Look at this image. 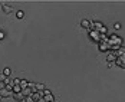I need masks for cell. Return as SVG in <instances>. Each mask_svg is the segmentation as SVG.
Returning a JSON list of instances; mask_svg holds the SVG:
<instances>
[{"label": "cell", "mask_w": 125, "mask_h": 102, "mask_svg": "<svg viewBox=\"0 0 125 102\" xmlns=\"http://www.w3.org/2000/svg\"><path fill=\"white\" fill-rule=\"evenodd\" d=\"M114 65H116V66H119V68H125V53L118 55L116 59H115V62H114Z\"/></svg>", "instance_id": "cell-1"}, {"label": "cell", "mask_w": 125, "mask_h": 102, "mask_svg": "<svg viewBox=\"0 0 125 102\" xmlns=\"http://www.w3.org/2000/svg\"><path fill=\"white\" fill-rule=\"evenodd\" d=\"M89 38L92 40H95V42H98V43L101 42V35H99V32H96V30H91L89 32Z\"/></svg>", "instance_id": "cell-2"}, {"label": "cell", "mask_w": 125, "mask_h": 102, "mask_svg": "<svg viewBox=\"0 0 125 102\" xmlns=\"http://www.w3.org/2000/svg\"><path fill=\"white\" fill-rule=\"evenodd\" d=\"M99 51L101 52H108V51H111V46L108 45V42H99Z\"/></svg>", "instance_id": "cell-3"}, {"label": "cell", "mask_w": 125, "mask_h": 102, "mask_svg": "<svg viewBox=\"0 0 125 102\" xmlns=\"http://www.w3.org/2000/svg\"><path fill=\"white\" fill-rule=\"evenodd\" d=\"M102 23L101 22H91V27H94V30H96V32H99V29L102 27Z\"/></svg>", "instance_id": "cell-4"}, {"label": "cell", "mask_w": 125, "mask_h": 102, "mask_svg": "<svg viewBox=\"0 0 125 102\" xmlns=\"http://www.w3.org/2000/svg\"><path fill=\"white\" fill-rule=\"evenodd\" d=\"M115 59H116L115 53H106V61H108V63H112V62H115Z\"/></svg>", "instance_id": "cell-5"}, {"label": "cell", "mask_w": 125, "mask_h": 102, "mask_svg": "<svg viewBox=\"0 0 125 102\" xmlns=\"http://www.w3.org/2000/svg\"><path fill=\"white\" fill-rule=\"evenodd\" d=\"M10 95H12V92H10V91H7L6 88L0 91V96H1V98H7V96H10Z\"/></svg>", "instance_id": "cell-6"}, {"label": "cell", "mask_w": 125, "mask_h": 102, "mask_svg": "<svg viewBox=\"0 0 125 102\" xmlns=\"http://www.w3.org/2000/svg\"><path fill=\"white\" fill-rule=\"evenodd\" d=\"M81 26L85 27V29H89V27H91V22L86 20V19H82V20H81Z\"/></svg>", "instance_id": "cell-7"}, {"label": "cell", "mask_w": 125, "mask_h": 102, "mask_svg": "<svg viewBox=\"0 0 125 102\" xmlns=\"http://www.w3.org/2000/svg\"><path fill=\"white\" fill-rule=\"evenodd\" d=\"M19 86H20L22 89H26V88L29 86V82H27L26 79H20V83H19Z\"/></svg>", "instance_id": "cell-8"}, {"label": "cell", "mask_w": 125, "mask_h": 102, "mask_svg": "<svg viewBox=\"0 0 125 102\" xmlns=\"http://www.w3.org/2000/svg\"><path fill=\"white\" fill-rule=\"evenodd\" d=\"M13 98H14L16 101H25V96L22 95V92H20V93H13Z\"/></svg>", "instance_id": "cell-9"}, {"label": "cell", "mask_w": 125, "mask_h": 102, "mask_svg": "<svg viewBox=\"0 0 125 102\" xmlns=\"http://www.w3.org/2000/svg\"><path fill=\"white\" fill-rule=\"evenodd\" d=\"M12 7H10V6H6V4H3V12L4 13H12Z\"/></svg>", "instance_id": "cell-10"}, {"label": "cell", "mask_w": 125, "mask_h": 102, "mask_svg": "<svg viewBox=\"0 0 125 102\" xmlns=\"http://www.w3.org/2000/svg\"><path fill=\"white\" fill-rule=\"evenodd\" d=\"M36 89L45 91V85H43V83H36V85H35V91H36Z\"/></svg>", "instance_id": "cell-11"}, {"label": "cell", "mask_w": 125, "mask_h": 102, "mask_svg": "<svg viewBox=\"0 0 125 102\" xmlns=\"http://www.w3.org/2000/svg\"><path fill=\"white\" fill-rule=\"evenodd\" d=\"M10 72H12V71H10V68H4L3 75H4V76H9V75H10Z\"/></svg>", "instance_id": "cell-12"}, {"label": "cell", "mask_w": 125, "mask_h": 102, "mask_svg": "<svg viewBox=\"0 0 125 102\" xmlns=\"http://www.w3.org/2000/svg\"><path fill=\"white\" fill-rule=\"evenodd\" d=\"M16 16H17V19H22V17L25 16V14H23V12H22V10H19V12L16 13Z\"/></svg>", "instance_id": "cell-13"}, {"label": "cell", "mask_w": 125, "mask_h": 102, "mask_svg": "<svg viewBox=\"0 0 125 102\" xmlns=\"http://www.w3.org/2000/svg\"><path fill=\"white\" fill-rule=\"evenodd\" d=\"M4 88H6V83H4L3 81H0V91H1V89H4Z\"/></svg>", "instance_id": "cell-14"}, {"label": "cell", "mask_w": 125, "mask_h": 102, "mask_svg": "<svg viewBox=\"0 0 125 102\" xmlns=\"http://www.w3.org/2000/svg\"><path fill=\"white\" fill-rule=\"evenodd\" d=\"M25 101L26 102H35L33 99H32V96H27V98H25Z\"/></svg>", "instance_id": "cell-15"}, {"label": "cell", "mask_w": 125, "mask_h": 102, "mask_svg": "<svg viewBox=\"0 0 125 102\" xmlns=\"http://www.w3.org/2000/svg\"><path fill=\"white\" fill-rule=\"evenodd\" d=\"M114 27H115V30H118V29H121V25H119V23H115Z\"/></svg>", "instance_id": "cell-16"}, {"label": "cell", "mask_w": 125, "mask_h": 102, "mask_svg": "<svg viewBox=\"0 0 125 102\" xmlns=\"http://www.w3.org/2000/svg\"><path fill=\"white\" fill-rule=\"evenodd\" d=\"M4 39V32H0V40Z\"/></svg>", "instance_id": "cell-17"}, {"label": "cell", "mask_w": 125, "mask_h": 102, "mask_svg": "<svg viewBox=\"0 0 125 102\" xmlns=\"http://www.w3.org/2000/svg\"><path fill=\"white\" fill-rule=\"evenodd\" d=\"M36 102H45V99H43V98H40V99H38Z\"/></svg>", "instance_id": "cell-18"}, {"label": "cell", "mask_w": 125, "mask_h": 102, "mask_svg": "<svg viewBox=\"0 0 125 102\" xmlns=\"http://www.w3.org/2000/svg\"><path fill=\"white\" fill-rule=\"evenodd\" d=\"M0 99H1V96H0Z\"/></svg>", "instance_id": "cell-19"}]
</instances>
